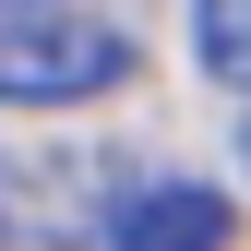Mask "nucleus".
I'll return each instance as SVG.
<instances>
[{
    "label": "nucleus",
    "mask_w": 251,
    "mask_h": 251,
    "mask_svg": "<svg viewBox=\"0 0 251 251\" xmlns=\"http://www.w3.org/2000/svg\"><path fill=\"white\" fill-rule=\"evenodd\" d=\"M132 84V36L108 12H72V0H12L0 12V96L12 108H84Z\"/></svg>",
    "instance_id": "nucleus-1"
},
{
    "label": "nucleus",
    "mask_w": 251,
    "mask_h": 251,
    "mask_svg": "<svg viewBox=\"0 0 251 251\" xmlns=\"http://www.w3.org/2000/svg\"><path fill=\"white\" fill-rule=\"evenodd\" d=\"M227 192L203 179H144L132 203H108V251H227Z\"/></svg>",
    "instance_id": "nucleus-2"
},
{
    "label": "nucleus",
    "mask_w": 251,
    "mask_h": 251,
    "mask_svg": "<svg viewBox=\"0 0 251 251\" xmlns=\"http://www.w3.org/2000/svg\"><path fill=\"white\" fill-rule=\"evenodd\" d=\"M192 48H203L215 84H239V96H251V0H192Z\"/></svg>",
    "instance_id": "nucleus-3"
},
{
    "label": "nucleus",
    "mask_w": 251,
    "mask_h": 251,
    "mask_svg": "<svg viewBox=\"0 0 251 251\" xmlns=\"http://www.w3.org/2000/svg\"><path fill=\"white\" fill-rule=\"evenodd\" d=\"M239 155H251V108H239Z\"/></svg>",
    "instance_id": "nucleus-4"
}]
</instances>
